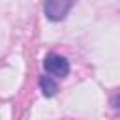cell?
Returning <instances> with one entry per match:
<instances>
[{"mask_svg":"<svg viewBox=\"0 0 120 120\" xmlns=\"http://www.w3.org/2000/svg\"><path fill=\"white\" fill-rule=\"evenodd\" d=\"M43 69L47 75H51L54 79H64L69 73V62H68V58H64L56 52H51L43 58Z\"/></svg>","mask_w":120,"mask_h":120,"instance_id":"cell-1","label":"cell"},{"mask_svg":"<svg viewBox=\"0 0 120 120\" xmlns=\"http://www.w3.org/2000/svg\"><path fill=\"white\" fill-rule=\"evenodd\" d=\"M75 0H43V11L49 21H62L69 13Z\"/></svg>","mask_w":120,"mask_h":120,"instance_id":"cell-2","label":"cell"},{"mask_svg":"<svg viewBox=\"0 0 120 120\" xmlns=\"http://www.w3.org/2000/svg\"><path fill=\"white\" fill-rule=\"evenodd\" d=\"M39 88H41V92H43L45 98H51V96L56 94L58 84H56V81H54L51 75H41V77H39Z\"/></svg>","mask_w":120,"mask_h":120,"instance_id":"cell-3","label":"cell"},{"mask_svg":"<svg viewBox=\"0 0 120 120\" xmlns=\"http://www.w3.org/2000/svg\"><path fill=\"white\" fill-rule=\"evenodd\" d=\"M111 103H112V109L120 112V92H116V94L112 96V99H111Z\"/></svg>","mask_w":120,"mask_h":120,"instance_id":"cell-4","label":"cell"}]
</instances>
